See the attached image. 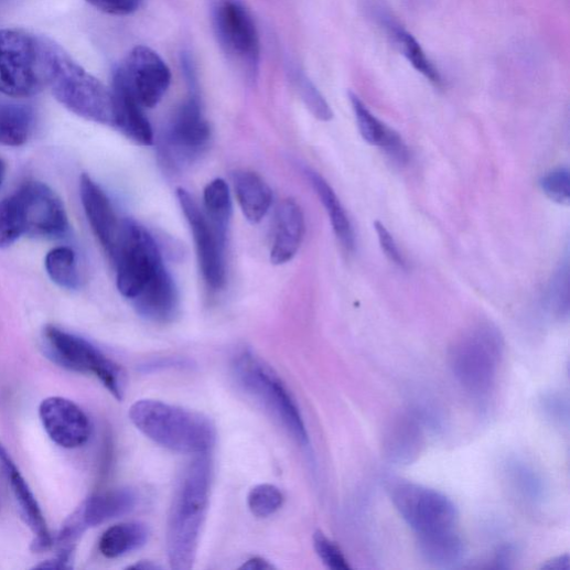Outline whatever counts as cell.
<instances>
[{"label":"cell","mask_w":570,"mask_h":570,"mask_svg":"<svg viewBox=\"0 0 570 570\" xmlns=\"http://www.w3.org/2000/svg\"><path fill=\"white\" fill-rule=\"evenodd\" d=\"M234 373L243 389L269 411L302 445L309 434L301 411L291 392L275 370L252 352L240 353Z\"/></svg>","instance_id":"obj_6"},{"label":"cell","mask_w":570,"mask_h":570,"mask_svg":"<svg viewBox=\"0 0 570 570\" xmlns=\"http://www.w3.org/2000/svg\"><path fill=\"white\" fill-rule=\"evenodd\" d=\"M96 10L112 17H129L138 12L144 0H86Z\"/></svg>","instance_id":"obj_37"},{"label":"cell","mask_w":570,"mask_h":570,"mask_svg":"<svg viewBox=\"0 0 570 570\" xmlns=\"http://www.w3.org/2000/svg\"><path fill=\"white\" fill-rule=\"evenodd\" d=\"M130 490L111 491L86 499L63 524L57 536L60 551L74 552L78 538L92 527L125 516L137 505Z\"/></svg>","instance_id":"obj_14"},{"label":"cell","mask_w":570,"mask_h":570,"mask_svg":"<svg viewBox=\"0 0 570 570\" xmlns=\"http://www.w3.org/2000/svg\"><path fill=\"white\" fill-rule=\"evenodd\" d=\"M349 98L363 139L370 146L384 150L396 162L406 164L410 153L402 138L374 116L357 94L351 92Z\"/></svg>","instance_id":"obj_21"},{"label":"cell","mask_w":570,"mask_h":570,"mask_svg":"<svg viewBox=\"0 0 570 570\" xmlns=\"http://www.w3.org/2000/svg\"><path fill=\"white\" fill-rule=\"evenodd\" d=\"M548 309L558 318L569 313V266L566 260L555 272L546 293Z\"/></svg>","instance_id":"obj_33"},{"label":"cell","mask_w":570,"mask_h":570,"mask_svg":"<svg viewBox=\"0 0 570 570\" xmlns=\"http://www.w3.org/2000/svg\"><path fill=\"white\" fill-rule=\"evenodd\" d=\"M0 467H2L11 485L22 518L34 534L32 550L42 552L50 549L53 546V538L42 509L29 484L2 443H0Z\"/></svg>","instance_id":"obj_18"},{"label":"cell","mask_w":570,"mask_h":570,"mask_svg":"<svg viewBox=\"0 0 570 570\" xmlns=\"http://www.w3.org/2000/svg\"><path fill=\"white\" fill-rule=\"evenodd\" d=\"M544 194L552 202L568 205L570 202V173L567 168H559L546 173L539 181Z\"/></svg>","instance_id":"obj_35"},{"label":"cell","mask_w":570,"mask_h":570,"mask_svg":"<svg viewBox=\"0 0 570 570\" xmlns=\"http://www.w3.org/2000/svg\"><path fill=\"white\" fill-rule=\"evenodd\" d=\"M291 79L297 93L313 117L322 122L331 121L333 119L332 109L313 82L299 68L291 71Z\"/></svg>","instance_id":"obj_32"},{"label":"cell","mask_w":570,"mask_h":570,"mask_svg":"<svg viewBox=\"0 0 570 570\" xmlns=\"http://www.w3.org/2000/svg\"><path fill=\"white\" fill-rule=\"evenodd\" d=\"M6 173H7L6 163L2 160H0V186H2V184L4 182Z\"/></svg>","instance_id":"obj_43"},{"label":"cell","mask_w":570,"mask_h":570,"mask_svg":"<svg viewBox=\"0 0 570 570\" xmlns=\"http://www.w3.org/2000/svg\"><path fill=\"white\" fill-rule=\"evenodd\" d=\"M51 279L62 288L75 290L80 286V277L75 252L69 248L52 250L45 260Z\"/></svg>","instance_id":"obj_30"},{"label":"cell","mask_w":570,"mask_h":570,"mask_svg":"<svg viewBox=\"0 0 570 570\" xmlns=\"http://www.w3.org/2000/svg\"><path fill=\"white\" fill-rule=\"evenodd\" d=\"M214 29L224 51L255 75L260 65L261 44L248 11L234 0H224L215 10Z\"/></svg>","instance_id":"obj_11"},{"label":"cell","mask_w":570,"mask_h":570,"mask_svg":"<svg viewBox=\"0 0 570 570\" xmlns=\"http://www.w3.org/2000/svg\"><path fill=\"white\" fill-rule=\"evenodd\" d=\"M504 351L501 330L490 322H482L454 342L449 354L451 370L467 391L486 395L496 381Z\"/></svg>","instance_id":"obj_5"},{"label":"cell","mask_w":570,"mask_h":570,"mask_svg":"<svg viewBox=\"0 0 570 570\" xmlns=\"http://www.w3.org/2000/svg\"><path fill=\"white\" fill-rule=\"evenodd\" d=\"M453 529L418 534L419 553L426 562L438 568H450L463 560L465 544Z\"/></svg>","instance_id":"obj_24"},{"label":"cell","mask_w":570,"mask_h":570,"mask_svg":"<svg viewBox=\"0 0 570 570\" xmlns=\"http://www.w3.org/2000/svg\"><path fill=\"white\" fill-rule=\"evenodd\" d=\"M114 128H117L129 140L142 147L154 143V135L143 106L117 76L112 77Z\"/></svg>","instance_id":"obj_19"},{"label":"cell","mask_w":570,"mask_h":570,"mask_svg":"<svg viewBox=\"0 0 570 570\" xmlns=\"http://www.w3.org/2000/svg\"><path fill=\"white\" fill-rule=\"evenodd\" d=\"M47 87L76 116L95 123L114 126L111 89L52 41L49 43Z\"/></svg>","instance_id":"obj_3"},{"label":"cell","mask_w":570,"mask_h":570,"mask_svg":"<svg viewBox=\"0 0 570 570\" xmlns=\"http://www.w3.org/2000/svg\"><path fill=\"white\" fill-rule=\"evenodd\" d=\"M148 528L139 523H125L108 528L99 540V551L106 558H119L143 547Z\"/></svg>","instance_id":"obj_27"},{"label":"cell","mask_w":570,"mask_h":570,"mask_svg":"<svg viewBox=\"0 0 570 570\" xmlns=\"http://www.w3.org/2000/svg\"><path fill=\"white\" fill-rule=\"evenodd\" d=\"M390 499L405 521L426 534L453 529L459 521L458 506L444 494L408 481H390Z\"/></svg>","instance_id":"obj_10"},{"label":"cell","mask_w":570,"mask_h":570,"mask_svg":"<svg viewBox=\"0 0 570 570\" xmlns=\"http://www.w3.org/2000/svg\"><path fill=\"white\" fill-rule=\"evenodd\" d=\"M376 233L380 243V247L385 252L386 257L398 268L402 270L408 269V264L404 255L401 254L396 240L391 234L387 230V227L380 223H375Z\"/></svg>","instance_id":"obj_38"},{"label":"cell","mask_w":570,"mask_h":570,"mask_svg":"<svg viewBox=\"0 0 570 570\" xmlns=\"http://www.w3.org/2000/svg\"><path fill=\"white\" fill-rule=\"evenodd\" d=\"M47 357L60 367L79 374H93L119 400L126 394L127 375L121 366L108 359L87 340L47 325L43 331Z\"/></svg>","instance_id":"obj_8"},{"label":"cell","mask_w":570,"mask_h":570,"mask_svg":"<svg viewBox=\"0 0 570 570\" xmlns=\"http://www.w3.org/2000/svg\"><path fill=\"white\" fill-rule=\"evenodd\" d=\"M515 551L512 547H503L495 556L492 568H510L514 562Z\"/></svg>","instance_id":"obj_39"},{"label":"cell","mask_w":570,"mask_h":570,"mask_svg":"<svg viewBox=\"0 0 570 570\" xmlns=\"http://www.w3.org/2000/svg\"><path fill=\"white\" fill-rule=\"evenodd\" d=\"M385 28L397 49L426 79L435 86L442 85L439 69L428 57L416 37L391 20H385Z\"/></svg>","instance_id":"obj_25"},{"label":"cell","mask_w":570,"mask_h":570,"mask_svg":"<svg viewBox=\"0 0 570 570\" xmlns=\"http://www.w3.org/2000/svg\"><path fill=\"white\" fill-rule=\"evenodd\" d=\"M131 569H137V570H157L159 568H161L160 566L151 562V561H141L137 564H133L131 567H129Z\"/></svg>","instance_id":"obj_42"},{"label":"cell","mask_w":570,"mask_h":570,"mask_svg":"<svg viewBox=\"0 0 570 570\" xmlns=\"http://www.w3.org/2000/svg\"><path fill=\"white\" fill-rule=\"evenodd\" d=\"M176 196L193 235L204 282L212 291H219L226 281L225 241L214 230L204 211L185 189H178Z\"/></svg>","instance_id":"obj_12"},{"label":"cell","mask_w":570,"mask_h":570,"mask_svg":"<svg viewBox=\"0 0 570 570\" xmlns=\"http://www.w3.org/2000/svg\"><path fill=\"white\" fill-rule=\"evenodd\" d=\"M212 133L203 116L196 88L181 105L168 126L159 147L162 166L180 173L194 164L208 149Z\"/></svg>","instance_id":"obj_9"},{"label":"cell","mask_w":570,"mask_h":570,"mask_svg":"<svg viewBox=\"0 0 570 570\" xmlns=\"http://www.w3.org/2000/svg\"><path fill=\"white\" fill-rule=\"evenodd\" d=\"M79 190L92 230L110 258L116 251L122 222L105 192L88 175H82Z\"/></svg>","instance_id":"obj_17"},{"label":"cell","mask_w":570,"mask_h":570,"mask_svg":"<svg viewBox=\"0 0 570 570\" xmlns=\"http://www.w3.org/2000/svg\"><path fill=\"white\" fill-rule=\"evenodd\" d=\"M22 207L25 236L56 239L68 232V217L57 194L41 182H28L17 192Z\"/></svg>","instance_id":"obj_15"},{"label":"cell","mask_w":570,"mask_h":570,"mask_svg":"<svg viewBox=\"0 0 570 570\" xmlns=\"http://www.w3.org/2000/svg\"><path fill=\"white\" fill-rule=\"evenodd\" d=\"M304 174L322 203L341 247L347 252H354L356 236L346 208L342 205L331 185L319 173L308 169Z\"/></svg>","instance_id":"obj_22"},{"label":"cell","mask_w":570,"mask_h":570,"mask_svg":"<svg viewBox=\"0 0 570 570\" xmlns=\"http://www.w3.org/2000/svg\"><path fill=\"white\" fill-rule=\"evenodd\" d=\"M305 234V219L301 206L292 198L284 200L276 215L271 262L282 266L298 254Z\"/></svg>","instance_id":"obj_20"},{"label":"cell","mask_w":570,"mask_h":570,"mask_svg":"<svg viewBox=\"0 0 570 570\" xmlns=\"http://www.w3.org/2000/svg\"><path fill=\"white\" fill-rule=\"evenodd\" d=\"M314 549L322 562L332 570H348L351 568L344 552L323 533L313 536Z\"/></svg>","instance_id":"obj_36"},{"label":"cell","mask_w":570,"mask_h":570,"mask_svg":"<svg viewBox=\"0 0 570 570\" xmlns=\"http://www.w3.org/2000/svg\"><path fill=\"white\" fill-rule=\"evenodd\" d=\"M241 568L249 570H271L275 566L264 558L255 557L249 559Z\"/></svg>","instance_id":"obj_41"},{"label":"cell","mask_w":570,"mask_h":570,"mask_svg":"<svg viewBox=\"0 0 570 570\" xmlns=\"http://www.w3.org/2000/svg\"><path fill=\"white\" fill-rule=\"evenodd\" d=\"M211 474V463L200 458L185 471L176 491L166 540L173 569L189 570L193 566L208 506Z\"/></svg>","instance_id":"obj_1"},{"label":"cell","mask_w":570,"mask_h":570,"mask_svg":"<svg viewBox=\"0 0 570 570\" xmlns=\"http://www.w3.org/2000/svg\"><path fill=\"white\" fill-rule=\"evenodd\" d=\"M110 259L117 267L121 294L135 301L168 271L155 239L139 223L122 221L121 234Z\"/></svg>","instance_id":"obj_7"},{"label":"cell","mask_w":570,"mask_h":570,"mask_svg":"<svg viewBox=\"0 0 570 570\" xmlns=\"http://www.w3.org/2000/svg\"><path fill=\"white\" fill-rule=\"evenodd\" d=\"M33 129V112L24 105L0 104V144L21 147Z\"/></svg>","instance_id":"obj_29"},{"label":"cell","mask_w":570,"mask_h":570,"mask_svg":"<svg viewBox=\"0 0 570 570\" xmlns=\"http://www.w3.org/2000/svg\"><path fill=\"white\" fill-rule=\"evenodd\" d=\"M423 444L420 427L409 418H402L394 423L386 438L389 458L401 464H408L417 459Z\"/></svg>","instance_id":"obj_26"},{"label":"cell","mask_w":570,"mask_h":570,"mask_svg":"<svg viewBox=\"0 0 570 570\" xmlns=\"http://www.w3.org/2000/svg\"><path fill=\"white\" fill-rule=\"evenodd\" d=\"M204 213L218 236L226 241L233 216L230 187L223 179H215L204 189Z\"/></svg>","instance_id":"obj_28"},{"label":"cell","mask_w":570,"mask_h":570,"mask_svg":"<svg viewBox=\"0 0 570 570\" xmlns=\"http://www.w3.org/2000/svg\"><path fill=\"white\" fill-rule=\"evenodd\" d=\"M283 502L281 491L269 484L256 486L248 496L249 508L259 518H267L276 514L282 507Z\"/></svg>","instance_id":"obj_34"},{"label":"cell","mask_w":570,"mask_h":570,"mask_svg":"<svg viewBox=\"0 0 570 570\" xmlns=\"http://www.w3.org/2000/svg\"><path fill=\"white\" fill-rule=\"evenodd\" d=\"M40 418L49 437L60 447L78 448L90 438L89 418L82 408L66 398L51 397L43 400Z\"/></svg>","instance_id":"obj_16"},{"label":"cell","mask_w":570,"mask_h":570,"mask_svg":"<svg viewBox=\"0 0 570 570\" xmlns=\"http://www.w3.org/2000/svg\"><path fill=\"white\" fill-rule=\"evenodd\" d=\"M546 570H569L570 568V559L569 555H562L558 556L556 558H552L551 560H548L545 564L541 567Z\"/></svg>","instance_id":"obj_40"},{"label":"cell","mask_w":570,"mask_h":570,"mask_svg":"<svg viewBox=\"0 0 570 570\" xmlns=\"http://www.w3.org/2000/svg\"><path fill=\"white\" fill-rule=\"evenodd\" d=\"M237 200L246 218L260 223L268 214L273 193L269 184L256 172L239 170L233 174Z\"/></svg>","instance_id":"obj_23"},{"label":"cell","mask_w":570,"mask_h":570,"mask_svg":"<svg viewBox=\"0 0 570 570\" xmlns=\"http://www.w3.org/2000/svg\"><path fill=\"white\" fill-rule=\"evenodd\" d=\"M50 40L0 30V94L31 97L47 87Z\"/></svg>","instance_id":"obj_4"},{"label":"cell","mask_w":570,"mask_h":570,"mask_svg":"<svg viewBox=\"0 0 570 570\" xmlns=\"http://www.w3.org/2000/svg\"><path fill=\"white\" fill-rule=\"evenodd\" d=\"M114 75L129 87L144 108L158 106L172 80L166 63L147 46L136 47Z\"/></svg>","instance_id":"obj_13"},{"label":"cell","mask_w":570,"mask_h":570,"mask_svg":"<svg viewBox=\"0 0 570 570\" xmlns=\"http://www.w3.org/2000/svg\"><path fill=\"white\" fill-rule=\"evenodd\" d=\"M129 416L143 434L173 451L205 453L216 440L215 426L207 417L159 400L137 401Z\"/></svg>","instance_id":"obj_2"},{"label":"cell","mask_w":570,"mask_h":570,"mask_svg":"<svg viewBox=\"0 0 570 570\" xmlns=\"http://www.w3.org/2000/svg\"><path fill=\"white\" fill-rule=\"evenodd\" d=\"M25 236L24 218L18 194L0 202V248H9Z\"/></svg>","instance_id":"obj_31"}]
</instances>
